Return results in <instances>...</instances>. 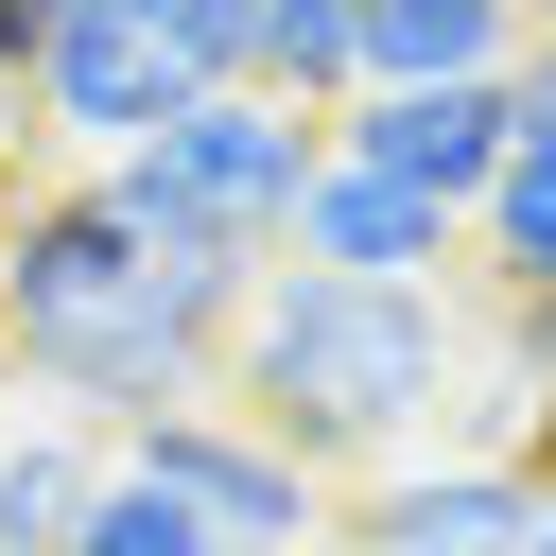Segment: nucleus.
<instances>
[{"label":"nucleus","instance_id":"1","mask_svg":"<svg viewBox=\"0 0 556 556\" xmlns=\"http://www.w3.org/2000/svg\"><path fill=\"white\" fill-rule=\"evenodd\" d=\"M208 400L295 452L313 486H365V469H417L434 417L469 400V295H382V278H313V261H261L243 313H226V365Z\"/></svg>","mask_w":556,"mask_h":556},{"label":"nucleus","instance_id":"2","mask_svg":"<svg viewBox=\"0 0 556 556\" xmlns=\"http://www.w3.org/2000/svg\"><path fill=\"white\" fill-rule=\"evenodd\" d=\"M226 313H243V295L174 278V261L87 191V174L0 191V365H17V382H52V417H70V434H122V417L208 400Z\"/></svg>","mask_w":556,"mask_h":556},{"label":"nucleus","instance_id":"3","mask_svg":"<svg viewBox=\"0 0 556 556\" xmlns=\"http://www.w3.org/2000/svg\"><path fill=\"white\" fill-rule=\"evenodd\" d=\"M330 174V122H295V104H261V87H208V104H174L139 156H104L87 191L174 261V278H208V295H243L278 243H295V191Z\"/></svg>","mask_w":556,"mask_h":556},{"label":"nucleus","instance_id":"4","mask_svg":"<svg viewBox=\"0 0 556 556\" xmlns=\"http://www.w3.org/2000/svg\"><path fill=\"white\" fill-rule=\"evenodd\" d=\"M104 469H122V486H156V504H174L208 556H330V504H348V486H313L295 452H261L226 400L122 417V434H104Z\"/></svg>","mask_w":556,"mask_h":556},{"label":"nucleus","instance_id":"5","mask_svg":"<svg viewBox=\"0 0 556 556\" xmlns=\"http://www.w3.org/2000/svg\"><path fill=\"white\" fill-rule=\"evenodd\" d=\"M504 139H521V70H504V87H382V104L330 122L348 174H382V191H417V208H452V226H469V191L504 174Z\"/></svg>","mask_w":556,"mask_h":556},{"label":"nucleus","instance_id":"6","mask_svg":"<svg viewBox=\"0 0 556 556\" xmlns=\"http://www.w3.org/2000/svg\"><path fill=\"white\" fill-rule=\"evenodd\" d=\"M521 521H539V486L504 452H417L330 504V556H521Z\"/></svg>","mask_w":556,"mask_h":556},{"label":"nucleus","instance_id":"7","mask_svg":"<svg viewBox=\"0 0 556 556\" xmlns=\"http://www.w3.org/2000/svg\"><path fill=\"white\" fill-rule=\"evenodd\" d=\"M278 261H313V278H382V295H469L452 278V208H417V191H382V174H313L295 191V243Z\"/></svg>","mask_w":556,"mask_h":556},{"label":"nucleus","instance_id":"8","mask_svg":"<svg viewBox=\"0 0 556 556\" xmlns=\"http://www.w3.org/2000/svg\"><path fill=\"white\" fill-rule=\"evenodd\" d=\"M539 35H521V0H348V104H382V87H504Z\"/></svg>","mask_w":556,"mask_h":556},{"label":"nucleus","instance_id":"9","mask_svg":"<svg viewBox=\"0 0 556 556\" xmlns=\"http://www.w3.org/2000/svg\"><path fill=\"white\" fill-rule=\"evenodd\" d=\"M452 278H469L486 313H539V295H556V139H539V122H521V139H504V174L469 191Z\"/></svg>","mask_w":556,"mask_h":556},{"label":"nucleus","instance_id":"10","mask_svg":"<svg viewBox=\"0 0 556 556\" xmlns=\"http://www.w3.org/2000/svg\"><path fill=\"white\" fill-rule=\"evenodd\" d=\"M87 486H104V434H70V417H0V539H17V556H70Z\"/></svg>","mask_w":556,"mask_h":556},{"label":"nucleus","instance_id":"11","mask_svg":"<svg viewBox=\"0 0 556 556\" xmlns=\"http://www.w3.org/2000/svg\"><path fill=\"white\" fill-rule=\"evenodd\" d=\"M243 87L295 122H348V0H243Z\"/></svg>","mask_w":556,"mask_h":556},{"label":"nucleus","instance_id":"12","mask_svg":"<svg viewBox=\"0 0 556 556\" xmlns=\"http://www.w3.org/2000/svg\"><path fill=\"white\" fill-rule=\"evenodd\" d=\"M70 556H208V539H191L156 486H122V469H104V486H87V521H70Z\"/></svg>","mask_w":556,"mask_h":556},{"label":"nucleus","instance_id":"13","mask_svg":"<svg viewBox=\"0 0 556 556\" xmlns=\"http://www.w3.org/2000/svg\"><path fill=\"white\" fill-rule=\"evenodd\" d=\"M122 17H139L191 87H243V0H122Z\"/></svg>","mask_w":556,"mask_h":556},{"label":"nucleus","instance_id":"14","mask_svg":"<svg viewBox=\"0 0 556 556\" xmlns=\"http://www.w3.org/2000/svg\"><path fill=\"white\" fill-rule=\"evenodd\" d=\"M521 122H539V139H556V35H539V52H521Z\"/></svg>","mask_w":556,"mask_h":556},{"label":"nucleus","instance_id":"15","mask_svg":"<svg viewBox=\"0 0 556 556\" xmlns=\"http://www.w3.org/2000/svg\"><path fill=\"white\" fill-rule=\"evenodd\" d=\"M521 556H556V486H539V521H521Z\"/></svg>","mask_w":556,"mask_h":556},{"label":"nucleus","instance_id":"16","mask_svg":"<svg viewBox=\"0 0 556 556\" xmlns=\"http://www.w3.org/2000/svg\"><path fill=\"white\" fill-rule=\"evenodd\" d=\"M521 35H556V0H521Z\"/></svg>","mask_w":556,"mask_h":556},{"label":"nucleus","instance_id":"17","mask_svg":"<svg viewBox=\"0 0 556 556\" xmlns=\"http://www.w3.org/2000/svg\"><path fill=\"white\" fill-rule=\"evenodd\" d=\"M0 556H17V539H0Z\"/></svg>","mask_w":556,"mask_h":556}]
</instances>
